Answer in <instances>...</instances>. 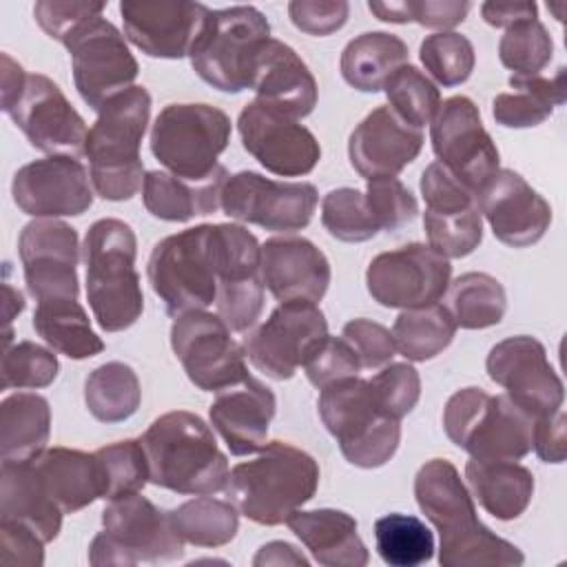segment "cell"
<instances>
[{"mask_svg": "<svg viewBox=\"0 0 567 567\" xmlns=\"http://www.w3.org/2000/svg\"><path fill=\"white\" fill-rule=\"evenodd\" d=\"M414 498L439 532V563L443 567H518L525 563V554L514 543L496 536L478 520L474 496L452 461H425L414 476Z\"/></svg>", "mask_w": 567, "mask_h": 567, "instance_id": "cell-1", "label": "cell"}, {"mask_svg": "<svg viewBox=\"0 0 567 567\" xmlns=\"http://www.w3.org/2000/svg\"><path fill=\"white\" fill-rule=\"evenodd\" d=\"M140 443L148 461V483L190 496L226 487L228 458L199 414L166 412L146 427Z\"/></svg>", "mask_w": 567, "mask_h": 567, "instance_id": "cell-2", "label": "cell"}, {"mask_svg": "<svg viewBox=\"0 0 567 567\" xmlns=\"http://www.w3.org/2000/svg\"><path fill=\"white\" fill-rule=\"evenodd\" d=\"M319 463L301 447L268 441L259 456L237 463L228 472L226 496L241 516L257 525H281L319 487Z\"/></svg>", "mask_w": 567, "mask_h": 567, "instance_id": "cell-3", "label": "cell"}, {"mask_svg": "<svg viewBox=\"0 0 567 567\" xmlns=\"http://www.w3.org/2000/svg\"><path fill=\"white\" fill-rule=\"evenodd\" d=\"M151 106V93L144 86H131L109 100L89 128L84 146L89 175L95 195L106 202H126L142 190L146 173L140 146L148 128Z\"/></svg>", "mask_w": 567, "mask_h": 567, "instance_id": "cell-4", "label": "cell"}, {"mask_svg": "<svg viewBox=\"0 0 567 567\" xmlns=\"http://www.w3.org/2000/svg\"><path fill=\"white\" fill-rule=\"evenodd\" d=\"M86 266V301L104 332L128 330L144 312V292L135 270L137 237L115 217L89 226L82 244Z\"/></svg>", "mask_w": 567, "mask_h": 567, "instance_id": "cell-5", "label": "cell"}, {"mask_svg": "<svg viewBox=\"0 0 567 567\" xmlns=\"http://www.w3.org/2000/svg\"><path fill=\"white\" fill-rule=\"evenodd\" d=\"M317 410L350 465L374 470L396 454L401 419L381 405L370 379L357 374L321 388Z\"/></svg>", "mask_w": 567, "mask_h": 567, "instance_id": "cell-6", "label": "cell"}, {"mask_svg": "<svg viewBox=\"0 0 567 567\" xmlns=\"http://www.w3.org/2000/svg\"><path fill=\"white\" fill-rule=\"evenodd\" d=\"M146 277L168 317L206 310L217 299V224H199L159 239Z\"/></svg>", "mask_w": 567, "mask_h": 567, "instance_id": "cell-7", "label": "cell"}, {"mask_svg": "<svg viewBox=\"0 0 567 567\" xmlns=\"http://www.w3.org/2000/svg\"><path fill=\"white\" fill-rule=\"evenodd\" d=\"M443 430L472 458L520 461L532 452L534 416L507 394H489L470 385L447 399Z\"/></svg>", "mask_w": 567, "mask_h": 567, "instance_id": "cell-8", "label": "cell"}, {"mask_svg": "<svg viewBox=\"0 0 567 567\" xmlns=\"http://www.w3.org/2000/svg\"><path fill=\"white\" fill-rule=\"evenodd\" d=\"M184 556V540L159 509L140 492L109 501L102 509V532L89 545L93 567H133L173 563Z\"/></svg>", "mask_w": 567, "mask_h": 567, "instance_id": "cell-9", "label": "cell"}, {"mask_svg": "<svg viewBox=\"0 0 567 567\" xmlns=\"http://www.w3.org/2000/svg\"><path fill=\"white\" fill-rule=\"evenodd\" d=\"M230 117L210 104H166L151 126V153L173 175L206 182L224 166L217 157L228 148Z\"/></svg>", "mask_w": 567, "mask_h": 567, "instance_id": "cell-10", "label": "cell"}, {"mask_svg": "<svg viewBox=\"0 0 567 567\" xmlns=\"http://www.w3.org/2000/svg\"><path fill=\"white\" fill-rule=\"evenodd\" d=\"M270 38L268 18L250 4L210 9L190 51L193 71L221 93L248 89L250 64Z\"/></svg>", "mask_w": 567, "mask_h": 567, "instance_id": "cell-11", "label": "cell"}, {"mask_svg": "<svg viewBox=\"0 0 567 567\" xmlns=\"http://www.w3.org/2000/svg\"><path fill=\"white\" fill-rule=\"evenodd\" d=\"M2 111L40 153L84 155L86 122L51 78L27 73L16 91L2 97Z\"/></svg>", "mask_w": 567, "mask_h": 567, "instance_id": "cell-12", "label": "cell"}, {"mask_svg": "<svg viewBox=\"0 0 567 567\" xmlns=\"http://www.w3.org/2000/svg\"><path fill=\"white\" fill-rule=\"evenodd\" d=\"M171 348L188 381L204 392H219L250 374L246 348L233 339V330L217 312L193 310L175 317Z\"/></svg>", "mask_w": 567, "mask_h": 567, "instance_id": "cell-13", "label": "cell"}, {"mask_svg": "<svg viewBox=\"0 0 567 567\" xmlns=\"http://www.w3.org/2000/svg\"><path fill=\"white\" fill-rule=\"evenodd\" d=\"M64 47L71 55L75 89L93 111L135 86L140 64L122 31L106 18L97 16L78 27Z\"/></svg>", "mask_w": 567, "mask_h": 567, "instance_id": "cell-14", "label": "cell"}, {"mask_svg": "<svg viewBox=\"0 0 567 567\" xmlns=\"http://www.w3.org/2000/svg\"><path fill=\"white\" fill-rule=\"evenodd\" d=\"M319 193L310 182H277L255 171L228 175L219 208L230 219L272 233L303 230L315 215Z\"/></svg>", "mask_w": 567, "mask_h": 567, "instance_id": "cell-15", "label": "cell"}, {"mask_svg": "<svg viewBox=\"0 0 567 567\" xmlns=\"http://www.w3.org/2000/svg\"><path fill=\"white\" fill-rule=\"evenodd\" d=\"M452 264L427 244H408L377 255L365 270L370 297L383 308H425L447 292Z\"/></svg>", "mask_w": 567, "mask_h": 567, "instance_id": "cell-16", "label": "cell"}, {"mask_svg": "<svg viewBox=\"0 0 567 567\" xmlns=\"http://www.w3.org/2000/svg\"><path fill=\"white\" fill-rule=\"evenodd\" d=\"M430 140L436 162L474 193L498 171V148L483 126L478 106L467 95H452L441 102L430 122Z\"/></svg>", "mask_w": 567, "mask_h": 567, "instance_id": "cell-17", "label": "cell"}, {"mask_svg": "<svg viewBox=\"0 0 567 567\" xmlns=\"http://www.w3.org/2000/svg\"><path fill=\"white\" fill-rule=\"evenodd\" d=\"M326 334L328 321L317 303L284 301L246 337L244 348L261 374L275 381H288Z\"/></svg>", "mask_w": 567, "mask_h": 567, "instance_id": "cell-18", "label": "cell"}, {"mask_svg": "<svg viewBox=\"0 0 567 567\" xmlns=\"http://www.w3.org/2000/svg\"><path fill=\"white\" fill-rule=\"evenodd\" d=\"M237 131L244 151L272 175L301 177L312 173L321 159L312 131L266 102L250 100L237 117Z\"/></svg>", "mask_w": 567, "mask_h": 567, "instance_id": "cell-19", "label": "cell"}, {"mask_svg": "<svg viewBox=\"0 0 567 567\" xmlns=\"http://www.w3.org/2000/svg\"><path fill=\"white\" fill-rule=\"evenodd\" d=\"M261 246L241 224H217V315L233 332L250 330L264 310Z\"/></svg>", "mask_w": 567, "mask_h": 567, "instance_id": "cell-20", "label": "cell"}, {"mask_svg": "<svg viewBox=\"0 0 567 567\" xmlns=\"http://www.w3.org/2000/svg\"><path fill=\"white\" fill-rule=\"evenodd\" d=\"M78 230L55 217H38L20 230L18 255L29 295L40 301L78 299Z\"/></svg>", "mask_w": 567, "mask_h": 567, "instance_id": "cell-21", "label": "cell"}, {"mask_svg": "<svg viewBox=\"0 0 567 567\" xmlns=\"http://www.w3.org/2000/svg\"><path fill=\"white\" fill-rule=\"evenodd\" d=\"M487 377L534 421L563 408L565 385L547 359L545 346L529 334H514L492 346Z\"/></svg>", "mask_w": 567, "mask_h": 567, "instance_id": "cell-22", "label": "cell"}, {"mask_svg": "<svg viewBox=\"0 0 567 567\" xmlns=\"http://www.w3.org/2000/svg\"><path fill=\"white\" fill-rule=\"evenodd\" d=\"M93 184L78 157L47 155L20 166L11 182L16 206L31 217H78L93 206Z\"/></svg>", "mask_w": 567, "mask_h": 567, "instance_id": "cell-23", "label": "cell"}, {"mask_svg": "<svg viewBox=\"0 0 567 567\" xmlns=\"http://www.w3.org/2000/svg\"><path fill=\"white\" fill-rule=\"evenodd\" d=\"M476 206L494 237L512 248L540 241L551 224L549 202L512 168H498L478 188Z\"/></svg>", "mask_w": 567, "mask_h": 567, "instance_id": "cell-24", "label": "cell"}, {"mask_svg": "<svg viewBox=\"0 0 567 567\" xmlns=\"http://www.w3.org/2000/svg\"><path fill=\"white\" fill-rule=\"evenodd\" d=\"M124 38L148 58H186L210 9L188 0L120 2Z\"/></svg>", "mask_w": 567, "mask_h": 567, "instance_id": "cell-25", "label": "cell"}, {"mask_svg": "<svg viewBox=\"0 0 567 567\" xmlns=\"http://www.w3.org/2000/svg\"><path fill=\"white\" fill-rule=\"evenodd\" d=\"M423 131L403 122L388 104L370 111L350 133L348 157L363 179L396 177L423 148Z\"/></svg>", "mask_w": 567, "mask_h": 567, "instance_id": "cell-26", "label": "cell"}, {"mask_svg": "<svg viewBox=\"0 0 567 567\" xmlns=\"http://www.w3.org/2000/svg\"><path fill=\"white\" fill-rule=\"evenodd\" d=\"M261 279L279 303H319L328 292L332 270L328 257L310 239L281 235L261 244Z\"/></svg>", "mask_w": 567, "mask_h": 567, "instance_id": "cell-27", "label": "cell"}, {"mask_svg": "<svg viewBox=\"0 0 567 567\" xmlns=\"http://www.w3.org/2000/svg\"><path fill=\"white\" fill-rule=\"evenodd\" d=\"M248 89L255 100L266 102L295 120L310 115L317 106L319 89L301 55L286 42L268 38L252 58Z\"/></svg>", "mask_w": 567, "mask_h": 567, "instance_id": "cell-28", "label": "cell"}, {"mask_svg": "<svg viewBox=\"0 0 567 567\" xmlns=\"http://www.w3.org/2000/svg\"><path fill=\"white\" fill-rule=\"evenodd\" d=\"M275 412V392L248 374L244 381L215 392L208 419L233 456H248L268 443V427Z\"/></svg>", "mask_w": 567, "mask_h": 567, "instance_id": "cell-29", "label": "cell"}, {"mask_svg": "<svg viewBox=\"0 0 567 567\" xmlns=\"http://www.w3.org/2000/svg\"><path fill=\"white\" fill-rule=\"evenodd\" d=\"M286 523L319 565L363 567L370 560L357 518L343 509H297Z\"/></svg>", "mask_w": 567, "mask_h": 567, "instance_id": "cell-30", "label": "cell"}, {"mask_svg": "<svg viewBox=\"0 0 567 567\" xmlns=\"http://www.w3.org/2000/svg\"><path fill=\"white\" fill-rule=\"evenodd\" d=\"M64 512L51 498L31 461H2L0 520L29 525L44 543L58 538Z\"/></svg>", "mask_w": 567, "mask_h": 567, "instance_id": "cell-31", "label": "cell"}, {"mask_svg": "<svg viewBox=\"0 0 567 567\" xmlns=\"http://www.w3.org/2000/svg\"><path fill=\"white\" fill-rule=\"evenodd\" d=\"M51 498L64 514H75L102 498V470L95 452L47 447L31 458Z\"/></svg>", "mask_w": 567, "mask_h": 567, "instance_id": "cell-32", "label": "cell"}, {"mask_svg": "<svg viewBox=\"0 0 567 567\" xmlns=\"http://www.w3.org/2000/svg\"><path fill=\"white\" fill-rule=\"evenodd\" d=\"M465 481L470 494L498 520L518 518L529 507L536 487L529 467L503 458H470Z\"/></svg>", "mask_w": 567, "mask_h": 567, "instance_id": "cell-33", "label": "cell"}, {"mask_svg": "<svg viewBox=\"0 0 567 567\" xmlns=\"http://www.w3.org/2000/svg\"><path fill=\"white\" fill-rule=\"evenodd\" d=\"M228 171L221 168L206 182H186L168 171H148L142 184L144 208L162 221H188L219 208Z\"/></svg>", "mask_w": 567, "mask_h": 567, "instance_id": "cell-34", "label": "cell"}, {"mask_svg": "<svg viewBox=\"0 0 567 567\" xmlns=\"http://www.w3.org/2000/svg\"><path fill=\"white\" fill-rule=\"evenodd\" d=\"M408 44L399 35L388 31H365L343 47L339 69L352 89L377 93L399 66L408 64Z\"/></svg>", "mask_w": 567, "mask_h": 567, "instance_id": "cell-35", "label": "cell"}, {"mask_svg": "<svg viewBox=\"0 0 567 567\" xmlns=\"http://www.w3.org/2000/svg\"><path fill=\"white\" fill-rule=\"evenodd\" d=\"M514 91L498 93L492 100V115L505 128H532L551 117L554 109L567 100L565 66L554 78L509 75Z\"/></svg>", "mask_w": 567, "mask_h": 567, "instance_id": "cell-36", "label": "cell"}, {"mask_svg": "<svg viewBox=\"0 0 567 567\" xmlns=\"http://www.w3.org/2000/svg\"><path fill=\"white\" fill-rule=\"evenodd\" d=\"M51 436L49 401L33 392H16L0 403L2 461H31L47 450Z\"/></svg>", "mask_w": 567, "mask_h": 567, "instance_id": "cell-37", "label": "cell"}, {"mask_svg": "<svg viewBox=\"0 0 567 567\" xmlns=\"http://www.w3.org/2000/svg\"><path fill=\"white\" fill-rule=\"evenodd\" d=\"M33 330L51 350L75 361L91 359L104 350V341L91 328V319L78 299L35 303Z\"/></svg>", "mask_w": 567, "mask_h": 567, "instance_id": "cell-38", "label": "cell"}, {"mask_svg": "<svg viewBox=\"0 0 567 567\" xmlns=\"http://www.w3.org/2000/svg\"><path fill=\"white\" fill-rule=\"evenodd\" d=\"M84 403L100 423H122L142 403V388L135 370L122 361L97 365L84 381Z\"/></svg>", "mask_w": 567, "mask_h": 567, "instance_id": "cell-39", "label": "cell"}, {"mask_svg": "<svg viewBox=\"0 0 567 567\" xmlns=\"http://www.w3.org/2000/svg\"><path fill=\"white\" fill-rule=\"evenodd\" d=\"M445 308L456 326L483 330L501 323L507 310V295L496 277L472 270L450 281Z\"/></svg>", "mask_w": 567, "mask_h": 567, "instance_id": "cell-40", "label": "cell"}, {"mask_svg": "<svg viewBox=\"0 0 567 567\" xmlns=\"http://www.w3.org/2000/svg\"><path fill=\"white\" fill-rule=\"evenodd\" d=\"M456 323L443 303L401 310L392 326L396 350L408 361H430L441 354L456 334Z\"/></svg>", "mask_w": 567, "mask_h": 567, "instance_id": "cell-41", "label": "cell"}, {"mask_svg": "<svg viewBox=\"0 0 567 567\" xmlns=\"http://www.w3.org/2000/svg\"><path fill=\"white\" fill-rule=\"evenodd\" d=\"M168 516L182 540L195 547L228 545L239 529L237 507L230 501H219L210 494L190 498L175 509H168Z\"/></svg>", "mask_w": 567, "mask_h": 567, "instance_id": "cell-42", "label": "cell"}, {"mask_svg": "<svg viewBox=\"0 0 567 567\" xmlns=\"http://www.w3.org/2000/svg\"><path fill=\"white\" fill-rule=\"evenodd\" d=\"M374 543L381 560L390 567H416L434 556V534L410 514H385L374 520Z\"/></svg>", "mask_w": 567, "mask_h": 567, "instance_id": "cell-43", "label": "cell"}, {"mask_svg": "<svg viewBox=\"0 0 567 567\" xmlns=\"http://www.w3.org/2000/svg\"><path fill=\"white\" fill-rule=\"evenodd\" d=\"M388 106L410 126L421 128L430 124L441 106L436 84L410 62L399 66L383 84Z\"/></svg>", "mask_w": 567, "mask_h": 567, "instance_id": "cell-44", "label": "cell"}, {"mask_svg": "<svg viewBox=\"0 0 567 567\" xmlns=\"http://www.w3.org/2000/svg\"><path fill=\"white\" fill-rule=\"evenodd\" d=\"M554 40L538 18L520 20L505 29L498 42V58L512 75H540L551 62Z\"/></svg>", "mask_w": 567, "mask_h": 567, "instance_id": "cell-45", "label": "cell"}, {"mask_svg": "<svg viewBox=\"0 0 567 567\" xmlns=\"http://www.w3.org/2000/svg\"><path fill=\"white\" fill-rule=\"evenodd\" d=\"M321 224L330 237L346 244H361L379 233V226L368 208L365 193L348 186L332 188L323 195Z\"/></svg>", "mask_w": 567, "mask_h": 567, "instance_id": "cell-46", "label": "cell"}, {"mask_svg": "<svg viewBox=\"0 0 567 567\" xmlns=\"http://www.w3.org/2000/svg\"><path fill=\"white\" fill-rule=\"evenodd\" d=\"M102 470L104 501L140 492L148 483V461L140 439H124L95 450Z\"/></svg>", "mask_w": 567, "mask_h": 567, "instance_id": "cell-47", "label": "cell"}, {"mask_svg": "<svg viewBox=\"0 0 567 567\" xmlns=\"http://www.w3.org/2000/svg\"><path fill=\"white\" fill-rule=\"evenodd\" d=\"M419 58L425 71L443 86H458L470 80L476 53L467 35L456 31H436L425 35L419 47Z\"/></svg>", "mask_w": 567, "mask_h": 567, "instance_id": "cell-48", "label": "cell"}, {"mask_svg": "<svg viewBox=\"0 0 567 567\" xmlns=\"http://www.w3.org/2000/svg\"><path fill=\"white\" fill-rule=\"evenodd\" d=\"M427 246L447 259L472 255L483 241V217L478 206L452 213H423Z\"/></svg>", "mask_w": 567, "mask_h": 567, "instance_id": "cell-49", "label": "cell"}, {"mask_svg": "<svg viewBox=\"0 0 567 567\" xmlns=\"http://www.w3.org/2000/svg\"><path fill=\"white\" fill-rule=\"evenodd\" d=\"M60 370L55 350L35 341H18L2 348V390H38L55 381Z\"/></svg>", "mask_w": 567, "mask_h": 567, "instance_id": "cell-50", "label": "cell"}, {"mask_svg": "<svg viewBox=\"0 0 567 567\" xmlns=\"http://www.w3.org/2000/svg\"><path fill=\"white\" fill-rule=\"evenodd\" d=\"M365 202L379 230L385 233L399 230L401 226L410 224L419 213L416 197L399 177L368 179Z\"/></svg>", "mask_w": 567, "mask_h": 567, "instance_id": "cell-51", "label": "cell"}, {"mask_svg": "<svg viewBox=\"0 0 567 567\" xmlns=\"http://www.w3.org/2000/svg\"><path fill=\"white\" fill-rule=\"evenodd\" d=\"M303 370L308 381L321 390L339 379L357 377L361 370V361L343 337L326 334L306 357Z\"/></svg>", "mask_w": 567, "mask_h": 567, "instance_id": "cell-52", "label": "cell"}, {"mask_svg": "<svg viewBox=\"0 0 567 567\" xmlns=\"http://www.w3.org/2000/svg\"><path fill=\"white\" fill-rule=\"evenodd\" d=\"M372 390L381 405L396 419L414 410L421 396V377L412 363H388L370 377Z\"/></svg>", "mask_w": 567, "mask_h": 567, "instance_id": "cell-53", "label": "cell"}, {"mask_svg": "<svg viewBox=\"0 0 567 567\" xmlns=\"http://www.w3.org/2000/svg\"><path fill=\"white\" fill-rule=\"evenodd\" d=\"M106 2H80V0H40L33 7V18L40 29L64 44V40L84 22L102 16Z\"/></svg>", "mask_w": 567, "mask_h": 567, "instance_id": "cell-54", "label": "cell"}, {"mask_svg": "<svg viewBox=\"0 0 567 567\" xmlns=\"http://www.w3.org/2000/svg\"><path fill=\"white\" fill-rule=\"evenodd\" d=\"M341 337L352 346V350L357 352L361 368L368 370H379L383 365H388L396 352L392 332L365 317L359 319H350L343 330Z\"/></svg>", "mask_w": 567, "mask_h": 567, "instance_id": "cell-55", "label": "cell"}, {"mask_svg": "<svg viewBox=\"0 0 567 567\" xmlns=\"http://www.w3.org/2000/svg\"><path fill=\"white\" fill-rule=\"evenodd\" d=\"M350 4L346 0H292L288 2L290 22L308 35H330L348 22Z\"/></svg>", "mask_w": 567, "mask_h": 567, "instance_id": "cell-56", "label": "cell"}, {"mask_svg": "<svg viewBox=\"0 0 567 567\" xmlns=\"http://www.w3.org/2000/svg\"><path fill=\"white\" fill-rule=\"evenodd\" d=\"M44 540L24 523L0 520V560L4 565L40 567L44 563Z\"/></svg>", "mask_w": 567, "mask_h": 567, "instance_id": "cell-57", "label": "cell"}, {"mask_svg": "<svg viewBox=\"0 0 567 567\" xmlns=\"http://www.w3.org/2000/svg\"><path fill=\"white\" fill-rule=\"evenodd\" d=\"M470 2L465 0H408L410 22L427 29L450 31L467 18Z\"/></svg>", "mask_w": 567, "mask_h": 567, "instance_id": "cell-58", "label": "cell"}, {"mask_svg": "<svg viewBox=\"0 0 567 567\" xmlns=\"http://www.w3.org/2000/svg\"><path fill=\"white\" fill-rule=\"evenodd\" d=\"M532 447L536 450L538 458L543 463H563L567 454V441H565V412L563 408L538 416L534 421V434H532Z\"/></svg>", "mask_w": 567, "mask_h": 567, "instance_id": "cell-59", "label": "cell"}, {"mask_svg": "<svg viewBox=\"0 0 567 567\" xmlns=\"http://www.w3.org/2000/svg\"><path fill=\"white\" fill-rule=\"evenodd\" d=\"M481 16L489 27L507 29L520 20L538 18L536 2H483Z\"/></svg>", "mask_w": 567, "mask_h": 567, "instance_id": "cell-60", "label": "cell"}, {"mask_svg": "<svg viewBox=\"0 0 567 567\" xmlns=\"http://www.w3.org/2000/svg\"><path fill=\"white\" fill-rule=\"evenodd\" d=\"M255 567H268V565H301L308 567L310 560L290 543L286 540H270L261 545L252 558Z\"/></svg>", "mask_w": 567, "mask_h": 567, "instance_id": "cell-61", "label": "cell"}, {"mask_svg": "<svg viewBox=\"0 0 567 567\" xmlns=\"http://www.w3.org/2000/svg\"><path fill=\"white\" fill-rule=\"evenodd\" d=\"M368 9L381 20V22H392V24H408L410 22V11H408V0H370Z\"/></svg>", "mask_w": 567, "mask_h": 567, "instance_id": "cell-62", "label": "cell"}, {"mask_svg": "<svg viewBox=\"0 0 567 567\" xmlns=\"http://www.w3.org/2000/svg\"><path fill=\"white\" fill-rule=\"evenodd\" d=\"M24 310V297L20 290H16L9 281H4V343L2 348L11 346V321L16 315H20Z\"/></svg>", "mask_w": 567, "mask_h": 567, "instance_id": "cell-63", "label": "cell"}]
</instances>
